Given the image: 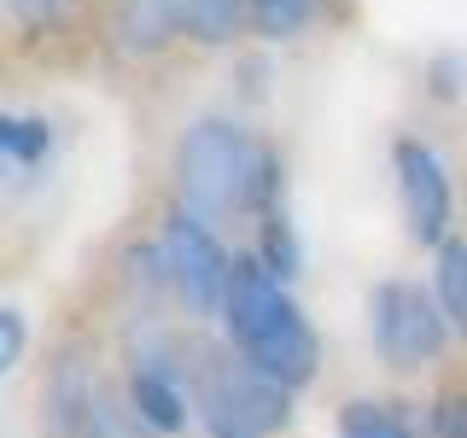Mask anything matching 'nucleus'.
<instances>
[{"instance_id":"obj_9","label":"nucleus","mask_w":467,"mask_h":438,"mask_svg":"<svg viewBox=\"0 0 467 438\" xmlns=\"http://www.w3.org/2000/svg\"><path fill=\"white\" fill-rule=\"evenodd\" d=\"M47 152H53V123L47 117H24V111L0 117V158H6L12 175H29Z\"/></svg>"},{"instance_id":"obj_17","label":"nucleus","mask_w":467,"mask_h":438,"mask_svg":"<svg viewBox=\"0 0 467 438\" xmlns=\"http://www.w3.org/2000/svg\"><path fill=\"white\" fill-rule=\"evenodd\" d=\"M432 438H467V398H438L432 403Z\"/></svg>"},{"instance_id":"obj_8","label":"nucleus","mask_w":467,"mask_h":438,"mask_svg":"<svg viewBox=\"0 0 467 438\" xmlns=\"http://www.w3.org/2000/svg\"><path fill=\"white\" fill-rule=\"evenodd\" d=\"M182 12L187 0H123L117 36H123L129 53H158L170 36H182Z\"/></svg>"},{"instance_id":"obj_15","label":"nucleus","mask_w":467,"mask_h":438,"mask_svg":"<svg viewBox=\"0 0 467 438\" xmlns=\"http://www.w3.org/2000/svg\"><path fill=\"white\" fill-rule=\"evenodd\" d=\"M94 438H140V415L135 409H117L106 391L94 398Z\"/></svg>"},{"instance_id":"obj_13","label":"nucleus","mask_w":467,"mask_h":438,"mask_svg":"<svg viewBox=\"0 0 467 438\" xmlns=\"http://www.w3.org/2000/svg\"><path fill=\"white\" fill-rule=\"evenodd\" d=\"M316 6L321 0H252V24L263 29V36L286 41V36H298V29L316 18Z\"/></svg>"},{"instance_id":"obj_5","label":"nucleus","mask_w":467,"mask_h":438,"mask_svg":"<svg viewBox=\"0 0 467 438\" xmlns=\"http://www.w3.org/2000/svg\"><path fill=\"white\" fill-rule=\"evenodd\" d=\"M158 252H164L170 292L187 304V310H193V316H223L228 281H234V257L223 252V240L211 234V223H204V216L170 211L164 234H158Z\"/></svg>"},{"instance_id":"obj_4","label":"nucleus","mask_w":467,"mask_h":438,"mask_svg":"<svg viewBox=\"0 0 467 438\" xmlns=\"http://www.w3.org/2000/svg\"><path fill=\"white\" fill-rule=\"evenodd\" d=\"M368 321H374V345L391 369H420V362L444 357L450 345V316L438 304V292L415 287V281H379L368 298Z\"/></svg>"},{"instance_id":"obj_6","label":"nucleus","mask_w":467,"mask_h":438,"mask_svg":"<svg viewBox=\"0 0 467 438\" xmlns=\"http://www.w3.org/2000/svg\"><path fill=\"white\" fill-rule=\"evenodd\" d=\"M398 193H403V223L415 245H444L456 223V193H450V170L427 141H398Z\"/></svg>"},{"instance_id":"obj_11","label":"nucleus","mask_w":467,"mask_h":438,"mask_svg":"<svg viewBox=\"0 0 467 438\" xmlns=\"http://www.w3.org/2000/svg\"><path fill=\"white\" fill-rule=\"evenodd\" d=\"M432 292H438V304H444L450 328L467 333V240H444V245H438Z\"/></svg>"},{"instance_id":"obj_1","label":"nucleus","mask_w":467,"mask_h":438,"mask_svg":"<svg viewBox=\"0 0 467 438\" xmlns=\"http://www.w3.org/2000/svg\"><path fill=\"white\" fill-rule=\"evenodd\" d=\"M223 328H228L234 350H240L257 374H269L275 386L298 391V386L316 380V362H321L316 328L304 321V310L292 304V292L281 287V275L263 257H234Z\"/></svg>"},{"instance_id":"obj_18","label":"nucleus","mask_w":467,"mask_h":438,"mask_svg":"<svg viewBox=\"0 0 467 438\" xmlns=\"http://www.w3.org/2000/svg\"><path fill=\"white\" fill-rule=\"evenodd\" d=\"M462 82H467V65H462L456 53H438V58H432V94H438V99H456Z\"/></svg>"},{"instance_id":"obj_16","label":"nucleus","mask_w":467,"mask_h":438,"mask_svg":"<svg viewBox=\"0 0 467 438\" xmlns=\"http://www.w3.org/2000/svg\"><path fill=\"white\" fill-rule=\"evenodd\" d=\"M24 339H29L24 310H0V374H12L24 362Z\"/></svg>"},{"instance_id":"obj_14","label":"nucleus","mask_w":467,"mask_h":438,"mask_svg":"<svg viewBox=\"0 0 467 438\" xmlns=\"http://www.w3.org/2000/svg\"><path fill=\"white\" fill-rule=\"evenodd\" d=\"M263 263H269L281 281H286V275H298V240H292V223H286L281 204L263 211Z\"/></svg>"},{"instance_id":"obj_7","label":"nucleus","mask_w":467,"mask_h":438,"mask_svg":"<svg viewBox=\"0 0 467 438\" xmlns=\"http://www.w3.org/2000/svg\"><path fill=\"white\" fill-rule=\"evenodd\" d=\"M129 409L140 415V427H152V433H182L187 427V386L175 380L170 362H158V357H140L135 362V374H129Z\"/></svg>"},{"instance_id":"obj_3","label":"nucleus","mask_w":467,"mask_h":438,"mask_svg":"<svg viewBox=\"0 0 467 438\" xmlns=\"http://www.w3.org/2000/svg\"><path fill=\"white\" fill-rule=\"evenodd\" d=\"M199 415L211 438H269L286 427V386H275L269 374H257L252 362L211 357L199 369Z\"/></svg>"},{"instance_id":"obj_2","label":"nucleus","mask_w":467,"mask_h":438,"mask_svg":"<svg viewBox=\"0 0 467 438\" xmlns=\"http://www.w3.org/2000/svg\"><path fill=\"white\" fill-rule=\"evenodd\" d=\"M175 187H182V211L216 223L240 211H269L281 193V170L269 146H257L240 123L199 117L175 146Z\"/></svg>"},{"instance_id":"obj_12","label":"nucleus","mask_w":467,"mask_h":438,"mask_svg":"<svg viewBox=\"0 0 467 438\" xmlns=\"http://www.w3.org/2000/svg\"><path fill=\"white\" fill-rule=\"evenodd\" d=\"M245 6H252V0H187L182 29H187L193 41H204V47H223V41L240 36Z\"/></svg>"},{"instance_id":"obj_10","label":"nucleus","mask_w":467,"mask_h":438,"mask_svg":"<svg viewBox=\"0 0 467 438\" xmlns=\"http://www.w3.org/2000/svg\"><path fill=\"white\" fill-rule=\"evenodd\" d=\"M339 438H420V433H415V421L403 415V403L350 398L339 409Z\"/></svg>"},{"instance_id":"obj_19","label":"nucleus","mask_w":467,"mask_h":438,"mask_svg":"<svg viewBox=\"0 0 467 438\" xmlns=\"http://www.w3.org/2000/svg\"><path fill=\"white\" fill-rule=\"evenodd\" d=\"M12 12H18L24 24H47V18H58V6H65V0H6Z\"/></svg>"}]
</instances>
